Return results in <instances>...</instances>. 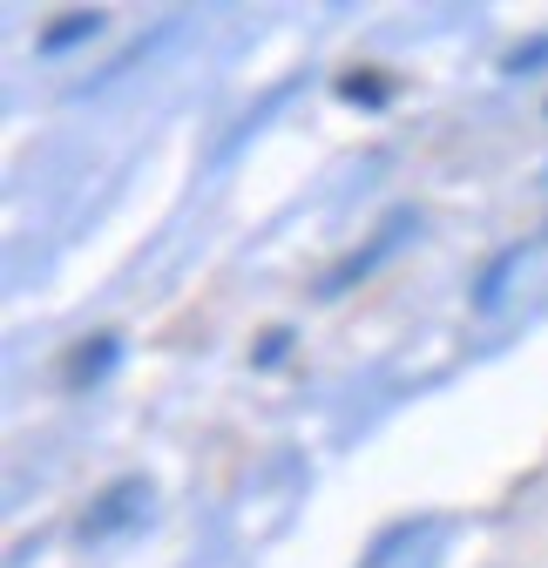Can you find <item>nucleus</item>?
<instances>
[{"instance_id":"obj_1","label":"nucleus","mask_w":548,"mask_h":568,"mask_svg":"<svg viewBox=\"0 0 548 568\" xmlns=\"http://www.w3.org/2000/svg\"><path fill=\"white\" fill-rule=\"evenodd\" d=\"M143 501H150V487H143V480H115V487L102 494V501L89 508V521H82V535H89V541H102L109 528H122V521H129L122 508H143Z\"/></svg>"},{"instance_id":"obj_2","label":"nucleus","mask_w":548,"mask_h":568,"mask_svg":"<svg viewBox=\"0 0 548 568\" xmlns=\"http://www.w3.org/2000/svg\"><path fill=\"white\" fill-rule=\"evenodd\" d=\"M109 359H115V338H95V345H82V359H75V373H68V379H95V373H109Z\"/></svg>"},{"instance_id":"obj_3","label":"nucleus","mask_w":548,"mask_h":568,"mask_svg":"<svg viewBox=\"0 0 548 568\" xmlns=\"http://www.w3.org/2000/svg\"><path fill=\"white\" fill-rule=\"evenodd\" d=\"M338 95H346V102H386V89H379V75H346V82H338Z\"/></svg>"},{"instance_id":"obj_4","label":"nucleus","mask_w":548,"mask_h":568,"mask_svg":"<svg viewBox=\"0 0 548 568\" xmlns=\"http://www.w3.org/2000/svg\"><path fill=\"white\" fill-rule=\"evenodd\" d=\"M89 28H95V14H68V21H54V34H48L41 48H68V41H82Z\"/></svg>"}]
</instances>
